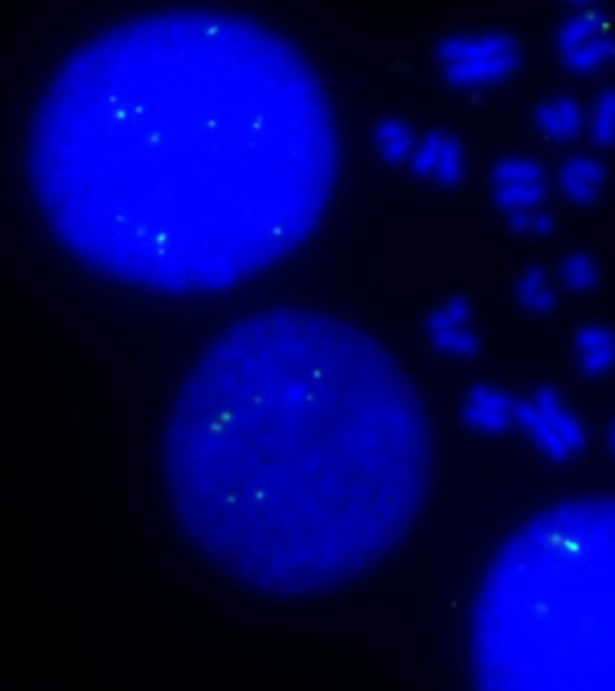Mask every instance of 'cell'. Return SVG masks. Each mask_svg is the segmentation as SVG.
<instances>
[{"mask_svg":"<svg viewBox=\"0 0 615 691\" xmlns=\"http://www.w3.org/2000/svg\"><path fill=\"white\" fill-rule=\"evenodd\" d=\"M590 137L597 146L610 149L615 144V90H605L594 102L590 115Z\"/></svg>","mask_w":615,"mask_h":691,"instance_id":"cell-18","label":"cell"},{"mask_svg":"<svg viewBox=\"0 0 615 691\" xmlns=\"http://www.w3.org/2000/svg\"><path fill=\"white\" fill-rule=\"evenodd\" d=\"M607 444H610V450H612V455L615 457V420L612 422V426H610V433H607Z\"/></svg>","mask_w":615,"mask_h":691,"instance_id":"cell-24","label":"cell"},{"mask_svg":"<svg viewBox=\"0 0 615 691\" xmlns=\"http://www.w3.org/2000/svg\"><path fill=\"white\" fill-rule=\"evenodd\" d=\"M428 340L437 353H441L446 357H454V359H472L479 350V340H477L472 327L448 331V333H437V335H431Z\"/></svg>","mask_w":615,"mask_h":691,"instance_id":"cell-21","label":"cell"},{"mask_svg":"<svg viewBox=\"0 0 615 691\" xmlns=\"http://www.w3.org/2000/svg\"><path fill=\"white\" fill-rule=\"evenodd\" d=\"M607 183V168L588 155L568 157L559 172V187L575 206H588Z\"/></svg>","mask_w":615,"mask_h":691,"instance_id":"cell-6","label":"cell"},{"mask_svg":"<svg viewBox=\"0 0 615 691\" xmlns=\"http://www.w3.org/2000/svg\"><path fill=\"white\" fill-rule=\"evenodd\" d=\"M492 187L521 183H546V170L530 157H505L492 168Z\"/></svg>","mask_w":615,"mask_h":691,"instance_id":"cell-17","label":"cell"},{"mask_svg":"<svg viewBox=\"0 0 615 691\" xmlns=\"http://www.w3.org/2000/svg\"><path fill=\"white\" fill-rule=\"evenodd\" d=\"M530 404L543 418V422L550 426L554 437L567 448L571 459L586 448L588 433H586L584 424L579 422L577 415L568 410L567 404L563 401V397L554 388H550V386L539 388L530 397Z\"/></svg>","mask_w":615,"mask_h":691,"instance_id":"cell-5","label":"cell"},{"mask_svg":"<svg viewBox=\"0 0 615 691\" xmlns=\"http://www.w3.org/2000/svg\"><path fill=\"white\" fill-rule=\"evenodd\" d=\"M465 175V151H463V142L448 135L444 137L441 144V153H439V162H437V170L433 181L439 184H457Z\"/></svg>","mask_w":615,"mask_h":691,"instance_id":"cell-19","label":"cell"},{"mask_svg":"<svg viewBox=\"0 0 615 691\" xmlns=\"http://www.w3.org/2000/svg\"><path fill=\"white\" fill-rule=\"evenodd\" d=\"M444 137L446 132H428L423 140L417 142L408 164H410V170L414 177L419 179H431L435 177V170H437V162H439V153H441V144H444Z\"/></svg>","mask_w":615,"mask_h":691,"instance_id":"cell-20","label":"cell"},{"mask_svg":"<svg viewBox=\"0 0 615 691\" xmlns=\"http://www.w3.org/2000/svg\"><path fill=\"white\" fill-rule=\"evenodd\" d=\"M561 280L573 293H588L599 284V266L588 253L575 251L561 264Z\"/></svg>","mask_w":615,"mask_h":691,"instance_id":"cell-16","label":"cell"},{"mask_svg":"<svg viewBox=\"0 0 615 691\" xmlns=\"http://www.w3.org/2000/svg\"><path fill=\"white\" fill-rule=\"evenodd\" d=\"M548 197V183H521L495 187V204L505 213L539 210Z\"/></svg>","mask_w":615,"mask_h":691,"instance_id":"cell-14","label":"cell"},{"mask_svg":"<svg viewBox=\"0 0 615 691\" xmlns=\"http://www.w3.org/2000/svg\"><path fill=\"white\" fill-rule=\"evenodd\" d=\"M472 327V304L467 297L457 295L444 302L439 308H435L428 319H426V333L437 335V333H448L457 329H467Z\"/></svg>","mask_w":615,"mask_h":691,"instance_id":"cell-15","label":"cell"},{"mask_svg":"<svg viewBox=\"0 0 615 691\" xmlns=\"http://www.w3.org/2000/svg\"><path fill=\"white\" fill-rule=\"evenodd\" d=\"M514 422L521 426L526 433V437L554 462L571 461V455L567 448L554 437V433L550 431V426L543 422V418L535 410V406L528 401H518L516 404V412H514Z\"/></svg>","mask_w":615,"mask_h":691,"instance_id":"cell-11","label":"cell"},{"mask_svg":"<svg viewBox=\"0 0 615 691\" xmlns=\"http://www.w3.org/2000/svg\"><path fill=\"white\" fill-rule=\"evenodd\" d=\"M339 168L328 90L279 30L159 9L100 30L33 111L26 175L55 240L100 277L230 291L323 221Z\"/></svg>","mask_w":615,"mask_h":691,"instance_id":"cell-1","label":"cell"},{"mask_svg":"<svg viewBox=\"0 0 615 691\" xmlns=\"http://www.w3.org/2000/svg\"><path fill=\"white\" fill-rule=\"evenodd\" d=\"M162 462L197 552L255 592L312 597L406 535L425 499L428 426L372 335L274 308L226 327L197 357Z\"/></svg>","mask_w":615,"mask_h":691,"instance_id":"cell-2","label":"cell"},{"mask_svg":"<svg viewBox=\"0 0 615 691\" xmlns=\"http://www.w3.org/2000/svg\"><path fill=\"white\" fill-rule=\"evenodd\" d=\"M435 55L444 79L463 90L499 84L521 66V47L503 33L446 37Z\"/></svg>","mask_w":615,"mask_h":691,"instance_id":"cell-3","label":"cell"},{"mask_svg":"<svg viewBox=\"0 0 615 691\" xmlns=\"http://www.w3.org/2000/svg\"><path fill=\"white\" fill-rule=\"evenodd\" d=\"M533 213H512V215H508L512 231L514 233H530V215Z\"/></svg>","mask_w":615,"mask_h":691,"instance_id":"cell-23","label":"cell"},{"mask_svg":"<svg viewBox=\"0 0 615 691\" xmlns=\"http://www.w3.org/2000/svg\"><path fill=\"white\" fill-rule=\"evenodd\" d=\"M579 369L588 378H601L615 368V333L603 324H586L575 333Z\"/></svg>","mask_w":615,"mask_h":691,"instance_id":"cell-8","label":"cell"},{"mask_svg":"<svg viewBox=\"0 0 615 691\" xmlns=\"http://www.w3.org/2000/svg\"><path fill=\"white\" fill-rule=\"evenodd\" d=\"M417 142L419 140L414 139L410 126L397 117H386L374 128V144L379 149L380 157L388 164L408 162Z\"/></svg>","mask_w":615,"mask_h":691,"instance_id":"cell-12","label":"cell"},{"mask_svg":"<svg viewBox=\"0 0 615 691\" xmlns=\"http://www.w3.org/2000/svg\"><path fill=\"white\" fill-rule=\"evenodd\" d=\"M535 128L543 139L568 142L584 128V111L571 95H554L535 108Z\"/></svg>","mask_w":615,"mask_h":691,"instance_id":"cell-7","label":"cell"},{"mask_svg":"<svg viewBox=\"0 0 615 691\" xmlns=\"http://www.w3.org/2000/svg\"><path fill=\"white\" fill-rule=\"evenodd\" d=\"M563 57L565 68L575 73V75H590L599 68H603L605 64L615 60V35H603L586 46L577 47L573 51H568Z\"/></svg>","mask_w":615,"mask_h":691,"instance_id":"cell-13","label":"cell"},{"mask_svg":"<svg viewBox=\"0 0 615 691\" xmlns=\"http://www.w3.org/2000/svg\"><path fill=\"white\" fill-rule=\"evenodd\" d=\"M516 399L492 384H475L463 401V422L482 435H501L510 431L516 412Z\"/></svg>","mask_w":615,"mask_h":691,"instance_id":"cell-4","label":"cell"},{"mask_svg":"<svg viewBox=\"0 0 615 691\" xmlns=\"http://www.w3.org/2000/svg\"><path fill=\"white\" fill-rule=\"evenodd\" d=\"M554 228H556V223H554L552 215H548L543 210H535L530 215V233L533 235H550Z\"/></svg>","mask_w":615,"mask_h":691,"instance_id":"cell-22","label":"cell"},{"mask_svg":"<svg viewBox=\"0 0 615 691\" xmlns=\"http://www.w3.org/2000/svg\"><path fill=\"white\" fill-rule=\"evenodd\" d=\"M516 299L533 315H550L556 308L559 295L541 266H528L516 280Z\"/></svg>","mask_w":615,"mask_h":691,"instance_id":"cell-10","label":"cell"},{"mask_svg":"<svg viewBox=\"0 0 615 691\" xmlns=\"http://www.w3.org/2000/svg\"><path fill=\"white\" fill-rule=\"evenodd\" d=\"M614 33V22L599 7H584L561 26L556 35V47L561 55L577 47L586 46L603 35Z\"/></svg>","mask_w":615,"mask_h":691,"instance_id":"cell-9","label":"cell"}]
</instances>
